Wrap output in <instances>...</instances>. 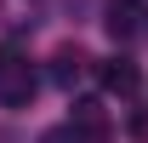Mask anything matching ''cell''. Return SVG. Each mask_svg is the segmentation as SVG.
<instances>
[{
    "mask_svg": "<svg viewBox=\"0 0 148 143\" xmlns=\"http://www.w3.org/2000/svg\"><path fill=\"white\" fill-rule=\"evenodd\" d=\"M29 97H34V69H29V57L12 52V46H0V103L23 109Z\"/></svg>",
    "mask_w": 148,
    "mask_h": 143,
    "instance_id": "6da1fadb",
    "label": "cell"
},
{
    "mask_svg": "<svg viewBox=\"0 0 148 143\" xmlns=\"http://www.w3.org/2000/svg\"><path fill=\"white\" fill-rule=\"evenodd\" d=\"M97 80H103V92H114V97H137V86H143V74H137L131 57H108V63L97 69Z\"/></svg>",
    "mask_w": 148,
    "mask_h": 143,
    "instance_id": "7a4b0ae2",
    "label": "cell"
},
{
    "mask_svg": "<svg viewBox=\"0 0 148 143\" xmlns=\"http://www.w3.org/2000/svg\"><path fill=\"white\" fill-rule=\"evenodd\" d=\"M74 126L86 132V143H108V137H114L108 109H103V103H91V97H86V103H74Z\"/></svg>",
    "mask_w": 148,
    "mask_h": 143,
    "instance_id": "3957f363",
    "label": "cell"
},
{
    "mask_svg": "<svg viewBox=\"0 0 148 143\" xmlns=\"http://www.w3.org/2000/svg\"><path fill=\"white\" fill-rule=\"evenodd\" d=\"M80 74H86V52H80V46H57V57H51V80H57V86H74Z\"/></svg>",
    "mask_w": 148,
    "mask_h": 143,
    "instance_id": "277c9868",
    "label": "cell"
},
{
    "mask_svg": "<svg viewBox=\"0 0 148 143\" xmlns=\"http://www.w3.org/2000/svg\"><path fill=\"white\" fill-rule=\"evenodd\" d=\"M108 35L114 40H131V35H137V0H108Z\"/></svg>",
    "mask_w": 148,
    "mask_h": 143,
    "instance_id": "5b68a950",
    "label": "cell"
},
{
    "mask_svg": "<svg viewBox=\"0 0 148 143\" xmlns=\"http://www.w3.org/2000/svg\"><path fill=\"white\" fill-rule=\"evenodd\" d=\"M40 143H86V132H80V126H51V132H40Z\"/></svg>",
    "mask_w": 148,
    "mask_h": 143,
    "instance_id": "8992f818",
    "label": "cell"
},
{
    "mask_svg": "<svg viewBox=\"0 0 148 143\" xmlns=\"http://www.w3.org/2000/svg\"><path fill=\"white\" fill-rule=\"evenodd\" d=\"M131 132H137V137H148V115H137V120H131Z\"/></svg>",
    "mask_w": 148,
    "mask_h": 143,
    "instance_id": "52a82bcc",
    "label": "cell"
}]
</instances>
